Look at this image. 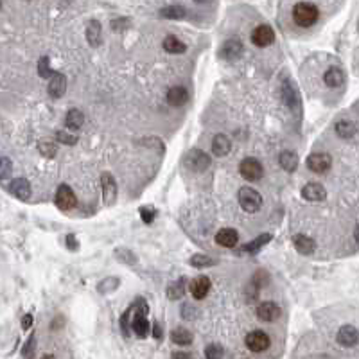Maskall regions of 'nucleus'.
I'll return each mask as SVG.
<instances>
[{
  "mask_svg": "<svg viewBox=\"0 0 359 359\" xmlns=\"http://www.w3.org/2000/svg\"><path fill=\"white\" fill-rule=\"evenodd\" d=\"M148 313H149V307L144 298H136L131 306L124 311L122 316H120V330H122V334L129 336V325H131L133 332H135L138 338H146V336L149 334V330H151Z\"/></svg>",
  "mask_w": 359,
  "mask_h": 359,
  "instance_id": "1",
  "label": "nucleus"
},
{
  "mask_svg": "<svg viewBox=\"0 0 359 359\" xmlns=\"http://www.w3.org/2000/svg\"><path fill=\"white\" fill-rule=\"evenodd\" d=\"M320 9L311 2H297L293 6V20L298 27H311L318 22Z\"/></svg>",
  "mask_w": 359,
  "mask_h": 359,
  "instance_id": "2",
  "label": "nucleus"
},
{
  "mask_svg": "<svg viewBox=\"0 0 359 359\" xmlns=\"http://www.w3.org/2000/svg\"><path fill=\"white\" fill-rule=\"evenodd\" d=\"M237 199H239L241 208H243L244 212H248V214H255L257 210L262 208V203H264L262 194L257 192L255 189H252V187H243V189H239Z\"/></svg>",
  "mask_w": 359,
  "mask_h": 359,
  "instance_id": "3",
  "label": "nucleus"
},
{
  "mask_svg": "<svg viewBox=\"0 0 359 359\" xmlns=\"http://www.w3.org/2000/svg\"><path fill=\"white\" fill-rule=\"evenodd\" d=\"M280 95H282V103L291 110L293 113H300L302 112V97H300V92H298L297 85H295L291 79L282 83L280 87Z\"/></svg>",
  "mask_w": 359,
  "mask_h": 359,
  "instance_id": "4",
  "label": "nucleus"
},
{
  "mask_svg": "<svg viewBox=\"0 0 359 359\" xmlns=\"http://www.w3.org/2000/svg\"><path fill=\"white\" fill-rule=\"evenodd\" d=\"M210 157L201 151V149H190L189 153L185 155L183 158V164L185 167H189L190 171H194V173H201V171L208 169L210 167Z\"/></svg>",
  "mask_w": 359,
  "mask_h": 359,
  "instance_id": "5",
  "label": "nucleus"
},
{
  "mask_svg": "<svg viewBox=\"0 0 359 359\" xmlns=\"http://www.w3.org/2000/svg\"><path fill=\"white\" fill-rule=\"evenodd\" d=\"M239 173L248 182H259L264 176V167L257 158H244L239 164Z\"/></svg>",
  "mask_w": 359,
  "mask_h": 359,
  "instance_id": "6",
  "label": "nucleus"
},
{
  "mask_svg": "<svg viewBox=\"0 0 359 359\" xmlns=\"http://www.w3.org/2000/svg\"><path fill=\"white\" fill-rule=\"evenodd\" d=\"M56 206H58L59 210L63 212H68L72 208L78 206V198H76V192L70 189V187L66 185V183H61L56 190V199H54Z\"/></svg>",
  "mask_w": 359,
  "mask_h": 359,
  "instance_id": "7",
  "label": "nucleus"
},
{
  "mask_svg": "<svg viewBox=\"0 0 359 359\" xmlns=\"http://www.w3.org/2000/svg\"><path fill=\"white\" fill-rule=\"evenodd\" d=\"M252 41H253V45L260 47V49L269 47L273 41H275V31H273V27L268 24L257 25L255 29L252 31Z\"/></svg>",
  "mask_w": 359,
  "mask_h": 359,
  "instance_id": "8",
  "label": "nucleus"
},
{
  "mask_svg": "<svg viewBox=\"0 0 359 359\" xmlns=\"http://www.w3.org/2000/svg\"><path fill=\"white\" fill-rule=\"evenodd\" d=\"M244 343H246L248 350L252 352H264L269 348V336L266 334L264 330H252L250 334L246 336V339H244Z\"/></svg>",
  "mask_w": 359,
  "mask_h": 359,
  "instance_id": "9",
  "label": "nucleus"
},
{
  "mask_svg": "<svg viewBox=\"0 0 359 359\" xmlns=\"http://www.w3.org/2000/svg\"><path fill=\"white\" fill-rule=\"evenodd\" d=\"M306 165H307V169L313 171V173L323 174L330 169L332 158H330V155H327V153H313L307 157Z\"/></svg>",
  "mask_w": 359,
  "mask_h": 359,
  "instance_id": "10",
  "label": "nucleus"
},
{
  "mask_svg": "<svg viewBox=\"0 0 359 359\" xmlns=\"http://www.w3.org/2000/svg\"><path fill=\"white\" fill-rule=\"evenodd\" d=\"M243 41L237 40V38H230L223 43V47L219 49V56L223 59H228V61H236L243 56Z\"/></svg>",
  "mask_w": 359,
  "mask_h": 359,
  "instance_id": "11",
  "label": "nucleus"
},
{
  "mask_svg": "<svg viewBox=\"0 0 359 359\" xmlns=\"http://www.w3.org/2000/svg\"><path fill=\"white\" fill-rule=\"evenodd\" d=\"M101 187H103V199L104 205H113L117 199V182L113 174L110 173H103L101 174Z\"/></svg>",
  "mask_w": 359,
  "mask_h": 359,
  "instance_id": "12",
  "label": "nucleus"
},
{
  "mask_svg": "<svg viewBox=\"0 0 359 359\" xmlns=\"http://www.w3.org/2000/svg\"><path fill=\"white\" fill-rule=\"evenodd\" d=\"M280 307L275 304V302H262L259 307H257V318L260 322L264 323H271V322H277L280 318Z\"/></svg>",
  "mask_w": 359,
  "mask_h": 359,
  "instance_id": "13",
  "label": "nucleus"
},
{
  "mask_svg": "<svg viewBox=\"0 0 359 359\" xmlns=\"http://www.w3.org/2000/svg\"><path fill=\"white\" fill-rule=\"evenodd\" d=\"M210 288H212L210 278L205 277V275H199V277L192 278L190 284H189V291H190V295H192L194 300H203V298L208 295Z\"/></svg>",
  "mask_w": 359,
  "mask_h": 359,
  "instance_id": "14",
  "label": "nucleus"
},
{
  "mask_svg": "<svg viewBox=\"0 0 359 359\" xmlns=\"http://www.w3.org/2000/svg\"><path fill=\"white\" fill-rule=\"evenodd\" d=\"M336 341L341 345V347H355L359 343V330L355 329L354 325H343L341 329L338 330L336 334Z\"/></svg>",
  "mask_w": 359,
  "mask_h": 359,
  "instance_id": "15",
  "label": "nucleus"
},
{
  "mask_svg": "<svg viewBox=\"0 0 359 359\" xmlns=\"http://www.w3.org/2000/svg\"><path fill=\"white\" fill-rule=\"evenodd\" d=\"M8 190L17 199H20V201H27L31 198V185L25 178H15V180H11Z\"/></svg>",
  "mask_w": 359,
  "mask_h": 359,
  "instance_id": "16",
  "label": "nucleus"
},
{
  "mask_svg": "<svg viewBox=\"0 0 359 359\" xmlns=\"http://www.w3.org/2000/svg\"><path fill=\"white\" fill-rule=\"evenodd\" d=\"M302 196H304V199H307V201H325L327 198V190L323 185H320V183H307L304 189H302Z\"/></svg>",
  "mask_w": 359,
  "mask_h": 359,
  "instance_id": "17",
  "label": "nucleus"
},
{
  "mask_svg": "<svg viewBox=\"0 0 359 359\" xmlns=\"http://www.w3.org/2000/svg\"><path fill=\"white\" fill-rule=\"evenodd\" d=\"M216 243L223 248H236L239 243V234L234 228H221L216 234Z\"/></svg>",
  "mask_w": 359,
  "mask_h": 359,
  "instance_id": "18",
  "label": "nucleus"
},
{
  "mask_svg": "<svg viewBox=\"0 0 359 359\" xmlns=\"http://www.w3.org/2000/svg\"><path fill=\"white\" fill-rule=\"evenodd\" d=\"M49 95L52 99H59L63 97V94L66 92V78L61 74V72H56L54 78L49 81V88H47Z\"/></svg>",
  "mask_w": 359,
  "mask_h": 359,
  "instance_id": "19",
  "label": "nucleus"
},
{
  "mask_svg": "<svg viewBox=\"0 0 359 359\" xmlns=\"http://www.w3.org/2000/svg\"><path fill=\"white\" fill-rule=\"evenodd\" d=\"M189 101V92L183 87H173L167 92V103L173 108H182Z\"/></svg>",
  "mask_w": 359,
  "mask_h": 359,
  "instance_id": "20",
  "label": "nucleus"
},
{
  "mask_svg": "<svg viewBox=\"0 0 359 359\" xmlns=\"http://www.w3.org/2000/svg\"><path fill=\"white\" fill-rule=\"evenodd\" d=\"M293 246L302 255H311V253H314V250H316L314 241L311 239L309 236H304V234H297V236L293 237Z\"/></svg>",
  "mask_w": 359,
  "mask_h": 359,
  "instance_id": "21",
  "label": "nucleus"
},
{
  "mask_svg": "<svg viewBox=\"0 0 359 359\" xmlns=\"http://www.w3.org/2000/svg\"><path fill=\"white\" fill-rule=\"evenodd\" d=\"M323 83L329 88H339L345 83V72L338 66H330L329 70H325L323 74Z\"/></svg>",
  "mask_w": 359,
  "mask_h": 359,
  "instance_id": "22",
  "label": "nucleus"
},
{
  "mask_svg": "<svg viewBox=\"0 0 359 359\" xmlns=\"http://www.w3.org/2000/svg\"><path fill=\"white\" fill-rule=\"evenodd\" d=\"M212 151H214L216 157H227L228 153L232 151V142L227 135L219 133V135L214 136L212 140Z\"/></svg>",
  "mask_w": 359,
  "mask_h": 359,
  "instance_id": "23",
  "label": "nucleus"
},
{
  "mask_svg": "<svg viewBox=\"0 0 359 359\" xmlns=\"http://www.w3.org/2000/svg\"><path fill=\"white\" fill-rule=\"evenodd\" d=\"M271 241V234H260L259 237H255V239H252L250 243H246V244H243L241 246V250L239 252L241 253H257L259 250H262V248L266 246V244Z\"/></svg>",
  "mask_w": 359,
  "mask_h": 359,
  "instance_id": "24",
  "label": "nucleus"
},
{
  "mask_svg": "<svg viewBox=\"0 0 359 359\" xmlns=\"http://www.w3.org/2000/svg\"><path fill=\"white\" fill-rule=\"evenodd\" d=\"M87 40L92 47H99L103 43V29L97 20H90L87 27Z\"/></svg>",
  "mask_w": 359,
  "mask_h": 359,
  "instance_id": "25",
  "label": "nucleus"
},
{
  "mask_svg": "<svg viewBox=\"0 0 359 359\" xmlns=\"http://www.w3.org/2000/svg\"><path fill=\"white\" fill-rule=\"evenodd\" d=\"M278 164H280V167L284 171L293 173V171H297V167H298V155L295 153V151H291V149L282 151L280 157H278Z\"/></svg>",
  "mask_w": 359,
  "mask_h": 359,
  "instance_id": "26",
  "label": "nucleus"
},
{
  "mask_svg": "<svg viewBox=\"0 0 359 359\" xmlns=\"http://www.w3.org/2000/svg\"><path fill=\"white\" fill-rule=\"evenodd\" d=\"M334 129H336V135L341 136V138H345V140L352 138V136L355 135V131H357L355 124L352 122V120H348V119L338 120V122L334 124Z\"/></svg>",
  "mask_w": 359,
  "mask_h": 359,
  "instance_id": "27",
  "label": "nucleus"
},
{
  "mask_svg": "<svg viewBox=\"0 0 359 359\" xmlns=\"http://www.w3.org/2000/svg\"><path fill=\"white\" fill-rule=\"evenodd\" d=\"M185 289H187V278L180 277L167 288V298L169 300H180V298L185 297Z\"/></svg>",
  "mask_w": 359,
  "mask_h": 359,
  "instance_id": "28",
  "label": "nucleus"
},
{
  "mask_svg": "<svg viewBox=\"0 0 359 359\" xmlns=\"http://www.w3.org/2000/svg\"><path fill=\"white\" fill-rule=\"evenodd\" d=\"M164 50L169 54H183L187 50V45L180 38L174 36V34H169L164 40Z\"/></svg>",
  "mask_w": 359,
  "mask_h": 359,
  "instance_id": "29",
  "label": "nucleus"
},
{
  "mask_svg": "<svg viewBox=\"0 0 359 359\" xmlns=\"http://www.w3.org/2000/svg\"><path fill=\"white\" fill-rule=\"evenodd\" d=\"M83 124H85V115H83L81 110L74 108V110H70V112L66 113V117H65V126H66L68 129L79 131V129L83 128Z\"/></svg>",
  "mask_w": 359,
  "mask_h": 359,
  "instance_id": "30",
  "label": "nucleus"
},
{
  "mask_svg": "<svg viewBox=\"0 0 359 359\" xmlns=\"http://www.w3.org/2000/svg\"><path fill=\"white\" fill-rule=\"evenodd\" d=\"M192 332L187 329H183V327H176V329L171 332V341L174 343V345H180V347H187V345H190L192 343Z\"/></svg>",
  "mask_w": 359,
  "mask_h": 359,
  "instance_id": "31",
  "label": "nucleus"
},
{
  "mask_svg": "<svg viewBox=\"0 0 359 359\" xmlns=\"http://www.w3.org/2000/svg\"><path fill=\"white\" fill-rule=\"evenodd\" d=\"M187 11L182 8V6H165V8L160 9V17L162 18H171V20H182L185 18Z\"/></svg>",
  "mask_w": 359,
  "mask_h": 359,
  "instance_id": "32",
  "label": "nucleus"
},
{
  "mask_svg": "<svg viewBox=\"0 0 359 359\" xmlns=\"http://www.w3.org/2000/svg\"><path fill=\"white\" fill-rule=\"evenodd\" d=\"M38 151L41 153V157L45 158H54L56 153H58V144L50 138H43V140L38 142Z\"/></svg>",
  "mask_w": 359,
  "mask_h": 359,
  "instance_id": "33",
  "label": "nucleus"
},
{
  "mask_svg": "<svg viewBox=\"0 0 359 359\" xmlns=\"http://www.w3.org/2000/svg\"><path fill=\"white\" fill-rule=\"evenodd\" d=\"M218 260L212 259V257L208 255H203V253H196V255L190 257V266L192 268H210V266H214Z\"/></svg>",
  "mask_w": 359,
  "mask_h": 359,
  "instance_id": "34",
  "label": "nucleus"
},
{
  "mask_svg": "<svg viewBox=\"0 0 359 359\" xmlns=\"http://www.w3.org/2000/svg\"><path fill=\"white\" fill-rule=\"evenodd\" d=\"M38 74H40L41 79H52L56 72L50 68L49 65V56H41L40 61H38Z\"/></svg>",
  "mask_w": 359,
  "mask_h": 359,
  "instance_id": "35",
  "label": "nucleus"
},
{
  "mask_svg": "<svg viewBox=\"0 0 359 359\" xmlns=\"http://www.w3.org/2000/svg\"><path fill=\"white\" fill-rule=\"evenodd\" d=\"M225 350L219 343H212L205 348V359H223Z\"/></svg>",
  "mask_w": 359,
  "mask_h": 359,
  "instance_id": "36",
  "label": "nucleus"
},
{
  "mask_svg": "<svg viewBox=\"0 0 359 359\" xmlns=\"http://www.w3.org/2000/svg\"><path fill=\"white\" fill-rule=\"evenodd\" d=\"M138 212H140V218L146 225H151L155 221V218H157V210H155L153 206H140Z\"/></svg>",
  "mask_w": 359,
  "mask_h": 359,
  "instance_id": "37",
  "label": "nucleus"
},
{
  "mask_svg": "<svg viewBox=\"0 0 359 359\" xmlns=\"http://www.w3.org/2000/svg\"><path fill=\"white\" fill-rule=\"evenodd\" d=\"M119 278H113V277H110V278H104V280L103 282H101V284H99V288H97V289H99V291H101V293H110V291H112V289H117V285H119Z\"/></svg>",
  "mask_w": 359,
  "mask_h": 359,
  "instance_id": "38",
  "label": "nucleus"
},
{
  "mask_svg": "<svg viewBox=\"0 0 359 359\" xmlns=\"http://www.w3.org/2000/svg\"><path fill=\"white\" fill-rule=\"evenodd\" d=\"M56 142H61V144H66V146H74L76 142H78V136L70 135V133H66V131H58L56 133Z\"/></svg>",
  "mask_w": 359,
  "mask_h": 359,
  "instance_id": "39",
  "label": "nucleus"
},
{
  "mask_svg": "<svg viewBox=\"0 0 359 359\" xmlns=\"http://www.w3.org/2000/svg\"><path fill=\"white\" fill-rule=\"evenodd\" d=\"M13 169V164L11 160H9L8 157H2V160H0V178L2 180H6V178L9 176V171Z\"/></svg>",
  "mask_w": 359,
  "mask_h": 359,
  "instance_id": "40",
  "label": "nucleus"
},
{
  "mask_svg": "<svg viewBox=\"0 0 359 359\" xmlns=\"http://www.w3.org/2000/svg\"><path fill=\"white\" fill-rule=\"evenodd\" d=\"M34 348H36V343H34V334H31L29 341L24 345V350H22V354H24V357L27 359H33L34 355Z\"/></svg>",
  "mask_w": 359,
  "mask_h": 359,
  "instance_id": "41",
  "label": "nucleus"
},
{
  "mask_svg": "<svg viewBox=\"0 0 359 359\" xmlns=\"http://www.w3.org/2000/svg\"><path fill=\"white\" fill-rule=\"evenodd\" d=\"M196 314H198V311H196L194 306H190V304H185V306L182 307V318L185 320H194Z\"/></svg>",
  "mask_w": 359,
  "mask_h": 359,
  "instance_id": "42",
  "label": "nucleus"
},
{
  "mask_svg": "<svg viewBox=\"0 0 359 359\" xmlns=\"http://www.w3.org/2000/svg\"><path fill=\"white\" fill-rule=\"evenodd\" d=\"M66 248H68V250H72V252H76V250H78L79 248V244H78V239H76V236H66Z\"/></svg>",
  "mask_w": 359,
  "mask_h": 359,
  "instance_id": "43",
  "label": "nucleus"
},
{
  "mask_svg": "<svg viewBox=\"0 0 359 359\" xmlns=\"http://www.w3.org/2000/svg\"><path fill=\"white\" fill-rule=\"evenodd\" d=\"M31 325H33V314H25L24 318H22V329L27 330L31 329Z\"/></svg>",
  "mask_w": 359,
  "mask_h": 359,
  "instance_id": "44",
  "label": "nucleus"
},
{
  "mask_svg": "<svg viewBox=\"0 0 359 359\" xmlns=\"http://www.w3.org/2000/svg\"><path fill=\"white\" fill-rule=\"evenodd\" d=\"M153 338L158 339V341H160V339L164 338V330H162V325H160V323H155V325H153Z\"/></svg>",
  "mask_w": 359,
  "mask_h": 359,
  "instance_id": "45",
  "label": "nucleus"
},
{
  "mask_svg": "<svg viewBox=\"0 0 359 359\" xmlns=\"http://www.w3.org/2000/svg\"><path fill=\"white\" fill-rule=\"evenodd\" d=\"M192 355L187 354V352H174L173 354V359H190Z\"/></svg>",
  "mask_w": 359,
  "mask_h": 359,
  "instance_id": "46",
  "label": "nucleus"
},
{
  "mask_svg": "<svg viewBox=\"0 0 359 359\" xmlns=\"http://www.w3.org/2000/svg\"><path fill=\"white\" fill-rule=\"evenodd\" d=\"M354 237H355V241L359 243V225H357V228H355V232H354Z\"/></svg>",
  "mask_w": 359,
  "mask_h": 359,
  "instance_id": "47",
  "label": "nucleus"
},
{
  "mask_svg": "<svg viewBox=\"0 0 359 359\" xmlns=\"http://www.w3.org/2000/svg\"><path fill=\"white\" fill-rule=\"evenodd\" d=\"M41 359H54V355H50V354H47V355H43Z\"/></svg>",
  "mask_w": 359,
  "mask_h": 359,
  "instance_id": "48",
  "label": "nucleus"
}]
</instances>
